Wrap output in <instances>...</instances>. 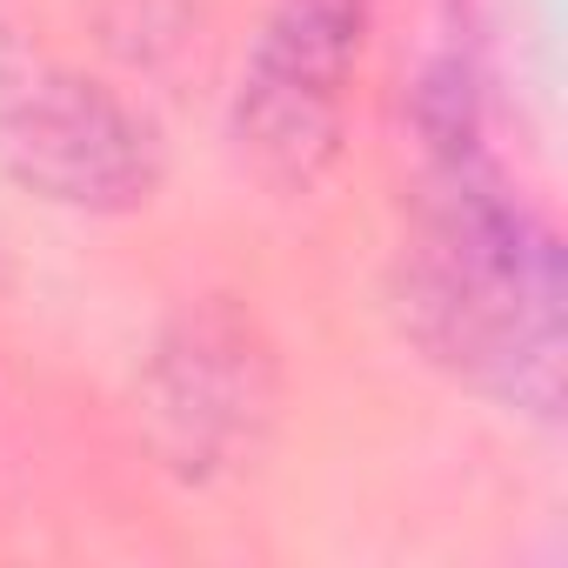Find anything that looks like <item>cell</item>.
Returning a JSON list of instances; mask_svg holds the SVG:
<instances>
[{
	"label": "cell",
	"mask_w": 568,
	"mask_h": 568,
	"mask_svg": "<svg viewBox=\"0 0 568 568\" xmlns=\"http://www.w3.org/2000/svg\"><path fill=\"white\" fill-rule=\"evenodd\" d=\"M428 201L415 241V322L428 348L495 402L555 415L561 395V267L548 227L508 194L475 141L468 94L435 81Z\"/></svg>",
	"instance_id": "obj_1"
},
{
	"label": "cell",
	"mask_w": 568,
	"mask_h": 568,
	"mask_svg": "<svg viewBox=\"0 0 568 568\" xmlns=\"http://www.w3.org/2000/svg\"><path fill=\"white\" fill-rule=\"evenodd\" d=\"M362 0H281L267 14L234 94V141L274 187H308L328 168L362 54Z\"/></svg>",
	"instance_id": "obj_2"
},
{
	"label": "cell",
	"mask_w": 568,
	"mask_h": 568,
	"mask_svg": "<svg viewBox=\"0 0 568 568\" xmlns=\"http://www.w3.org/2000/svg\"><path fill=\"white\" fill-rule=\"evenodd\" d=\"M0 154L14 174L74 207H128L154 187V148L134 114H121L101 88L81 81H34L0 108Z\"/></svg>",
	"instance_id": "obj_3"
}]
</instances>
